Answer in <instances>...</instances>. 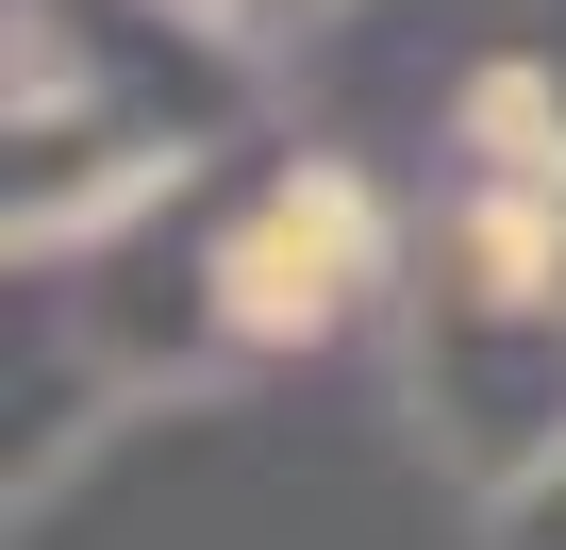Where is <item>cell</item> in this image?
<instances>
[{"mask_svg":"<svg viewBox=\"0 0 566 550\" xmlns=\"http://www.w3.org/2000/svg\"><path fill=\"white\" fill-rule=\"evenodd\" d=\"M184 267H200L217 351H334L350 318H384V301L417 284V234H400V200H384L350 151H283Z\"/></svg>","mask_w":566,"mask_h":550,"instance_id":"6da1fadb","label":"cell"},{"mask_svg":"<svg viewBox=\"0 0 566 550\" xmlns=\"http://www.w3.org/2000/svg\"><path fill=\"white\" fill-rule=\"evenodd\" d=\"M450 151L483 184H566V51H483L450 84Z\"/></svg>","mask_w":566,"mask_h":550,"instance_id":"7a4b0ae2","label":"cell"},{"mask_svg":"<svg viewBox=\"0 0 566 550\" xmlns=\"http://www.w3.org/2000/svg\"><path fill=\"white\" fill-rule=\"evenodd\" d=\"M483 550H566V434H549L533 467L483 484Z\"/></svg>","mask_w":566,"mask_h":550,"instance_id":"3957f363","label":"cell"},{"mask_svg":"<svg viewBox=\"0 0 566 550\" xmlns=\"http://www.w3.org/2000/svg\"><path fill=\"white\" fill-rule=\"evenodd\" d=\"M317 18H350V0H233V34L266 51V34H317Z\"/></svg>","mask_w":566,"mask_h":550,"instance_id":"277c9868","label":"cell"},{"mask_svg":"<svg viewBox=\"0 0 566 550\" xmlns=\"http://www.w3.org/2000/svg\"><path fill=\"white\" fill-rule=\"evenodd\" d=\"M184 18H200V34H233V0H184ZM233 51H250V34H233Z\"/></svg>","mask_w":566,"mask_h":550,"instance_id":"5b68a950","label":"cell"}]
</instances>
